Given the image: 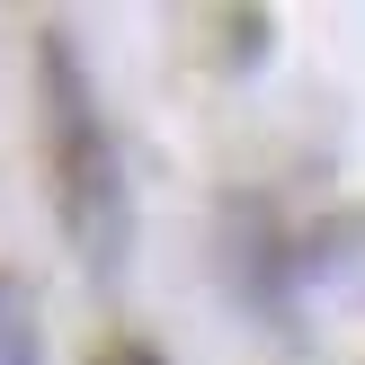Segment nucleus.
<instances>
[{
    "instance_id": "2",
    "label": "nucleus",
    "mask_w": 365,
    "mask_h": 365,
    "mask_svg": "<svg viewBox=\"0 0 365 365\" xmlns=\"http://www.w3.org/2000/svg\"><path fill=\"white\" fill-rule=\"evenodd\" d=\"M98 365H160V356H152V348H134V339H116V348H107Z\"/></svg>"
},
{
    "instance_id": "1",
    "label": "nucleus",
    "mask_w": 365,
    "mask_h": 365,
    "mask_svg": "<svg viewBox=\"0 0 365 365\" xmlns=\"http://www.w3.org/2000/svg\"><path fill=\"white\" fill-rule=\"evenodd\" d=\"M36 116H45L53 223H63L71 259L89 277H107V267H125V241H134V196H125V160H116V125L98 107V81L63 27L36 36Z\"/></svg>"
}]
</instances>
